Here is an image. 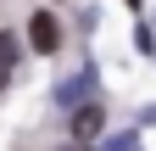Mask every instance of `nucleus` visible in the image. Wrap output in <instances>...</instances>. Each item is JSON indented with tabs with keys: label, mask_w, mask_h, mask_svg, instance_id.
Segmentation results:
<instances>
[{
	"label": "nucleus",
	"mask_w": 156,
	"mask_h": 151,
	"mask_svg": "<svg viewBox=\"0 0 156 151\" xmlns=\"http://www.w3.org/2000/svg\"><path fill=\"white\" fill-rule=\"evenodd\" d=\"M0 62H17V39L11 34H0Z\"/></svg>",
	"instance_id": "7ed1b4c3"
},
{
	"label": "nucleus",
	"mask_w": 156,
	"mask_h": 151,
	"mask_svg": "<svg viewBox=\"0 0 156 151\" xmlns=\"http://www.w3.org/2000/svg\"><path fill=\"white\" fill-rule=\"evenodd\" d=\"M128 6H140V0H128Z\"/></svg>",
	"instance_id": "423d86ee"
},
{
	"label": "nucleus",
	"mask_w": 156,
	"mask_h": 151,
	"mask_svg": "<svg viewBox=\"0 0 156 151\" xmlns=\"http://www.w3.org/2000/svg\"><path fill=\"white\" fill-rule=\"evenodd\" d=\"M0 84H6V62H0Z\"/></svg>",
	"instance_id": "20e7f679"
},
{
	"label": "nucleus",
	"mask_w": 156,
	"mask_h": 151,
	"mask_svg": "<svg viewBox=\"0 0 156 151\" xmlns=\"http://www.w3.org/2000/svg\"><path fill=\"white\" fill-rule=\"evenodd\" d=\"M101 123H106V112H101V106H78V112H73V140H84V145H89L95 134H101Z\"/></svg>",
	"instance_id": "f03ea898"
},
{
	"label": "nucleus",
	"mask_w": 156,
	"mask_h": 151,
	"mask_svg": "<svg viewBox=\"0 0 156 151\" xmlns=\"http://www.w3.org/2000/svg\"><path fill=\"white\" fill-rule=\"evenodd\" d=\"M73 151H84V140H78V145H73Z\"/></svg>",
	"instance_id": "39448f33"
},
{
	"label": "nucleus",
	"mask_w": 156,
	"mask_h": 151,
	"mask_svg": "<svg viewBox=\"0 0 156 151\" xmlns=\"http://www.w3.org/2000/svg\"><path fill=\"white\" fill-rule=\"evenodd\" d=\"M28 39H34V50L56 56V45H62V23H56V11H34V23H28Z\"/></svg>",
	"instance_id": "f257e3e1"
}]
</instances>
